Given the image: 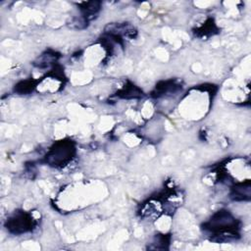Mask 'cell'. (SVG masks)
<instances>
[{
    "instance_id": "1",
    "label": "cell",
    "mask_w": 251,
    "mask_h": 251,
    "mask_svg": "<svg viewBox=\"0 0 251 251\" xmlns=\"http://www.w3.org/2000/svg\"><path fill=\"white\" fill-rule=\"evenodd\" d=\"M74 147L71 142H60L56 144L54 148H52L47 156V160L49 164H52L54 166L57 165H64L73 156Z\"/></svg>"
},
{
    "instance_id": "2",
    "label": "cell",
    "mask_w": 251,
    "mask_h": 251,
    "mask_svg": "<svg viewBox=\"0 0 251 251\" xmlns=\"http://www.w3.org/2000/svg\"><path fill=\"white\" fill-rule=\"evenodd\" d=\"M32 219L28 214L18 213L7 222V226L14 233H23L30 229Z\"/></svg>"
}]
</instances>
